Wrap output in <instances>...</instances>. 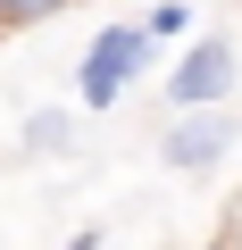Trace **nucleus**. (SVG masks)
<instances>
[{
	"label": "nucleus",
	"instance_id": "f257e3e1",
	"mask_svg": "<svg viewBox=\"0 0 242 250\" xmlns=\"http://www.w3.org/2000/svg\"><path fill=\"white\" fill-rule=\"evenodd\" d=\"M142 67V34L134 25H109L100 42H92V59H84V100L92 108H109L117 92H126V75Z\"/></svg>",
	"mask_w": 242,
	"mask_h": 250
},
{
	"label": "nucleus",
	"instance_id": "39448f33",
	"mask_svg": "<svg viewBox=\"0 0 242 250\" xmlns=\"http://www.w3.org/2000/svg\"><path fill=\"white\" fill-rule=\"evenodd\" d=\"M67 142V117H34V150H59Z\"/></svg>",
	"mask_w": 242,
	"mask_h": 250
},
{
	"label": "nucleus",
	"instance_id": "f03ea898",
	"mask_svg": "<svg viewBox=\"0 0 242 250\" xmlns=\"http://www.w3.org/2000/svg\"><path fill=\"white\" fill-rule=\"evenodd\" d=\"M225 83H234V50H225V42H200V50H192V59L167 75V92H176L184 108H192V100H217Z\"/></svg>",
	"mask_w": 242,
	"mask_h": 250
},
{
	"label": "nucleus",
	"instance_id": "20e7f679",
	"mask_svg": "<svg viewBox=\"0 0 242 250\" xmlns=\"http://www.w3.org/2000/svg\"><path fill=\"white\" fill-rule=\"evenodd\" d=\"M59 9V0H0V17H9V25H34V17H50Z\"/></svg>",
	"mask_w": 242,
	"mask_h": 250
},
{
	"label": "nucleus",
	"instance_id": "7ed1b4c3",
	"mask_svg": "<svg viewBox=\"0 0 242 250\" xmlns=\"http://www.w3.org/2000/svg\"><path fill=\"white\" fill-rule=\"evenodd\" d=\"M225 142H234V125H225V117H184L176 134H167V159H176V167H209Z\"/></svg>",
	"mask_w": 242,
	"mask_h": 250
}]
</instances>
